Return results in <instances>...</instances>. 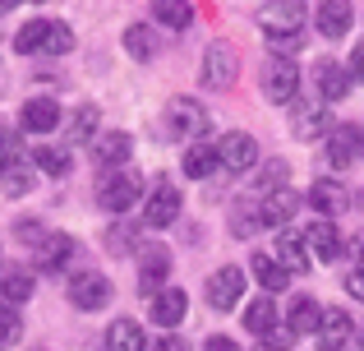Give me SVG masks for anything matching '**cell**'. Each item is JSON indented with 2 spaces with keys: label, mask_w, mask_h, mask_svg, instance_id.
I'll list each match as a JSON object with an SVG mask.
<instances>
[{
  "label": "cell",
  "mask_w": 364,
  "mask_h": 351,
  "mask_svg": "<svg viewBox=\"0 0 364 351\" xmlns=\"http://www.w3.org/2000/svg\"><path fill=\"white\" fill-rule=\"evenodd\" d=\"M65 291H70V305H79V310H102V305H111V282L102 278V273H74Z\"/></svg>",
  "instance_id": "ba28073f"
},
{
  "label": "cell",
  "mask_w": 364,
  "mask_h": 351,
  "mask_svg": "<svg viewBox=\"0 0 364 351\" xmlns=\"http://www.w3.org/2000/svg\"><path fill=\"white\" fill-rule=\"evenodd\" d=\"M18 125H23L28 135H51V130L60 125V102H51V98L23 102V116H18Z\"/></svg>",
  "instance_id": "e0dca14e"
},
{
  "label": "cell",
  "mask_w": 364,
  "mask_h": 351,
  "mask_svg": "<svg viewBox=\"0 0 364 351\" xmlns=\"http://www.w3.org/2000/svg\"><path fill=\"white\" fill-rule=\"evenodd\" d=\"M79 254V241L74 236H65V231H46V241L37 245V268L42 273H60L65 263Z\"/></svg>",
  "instance_id": "4fadbf2b"
},
{
  "label": "cell",
  "mask_w": 364,
  "mask_h": 351,
  "mask_svg": "<svg viewBox=\"0 0 364 351\" xmlns=\"http://www.w3.org/2000/svg\"><path fill=\"white\" fill-rule=\"evenodd\" d=\"M107 351H148V337L134 319H116L107 328Z\"/></svg>",
  "instance_id": "484cf974"
},
{
  "label": "cell",
  "mask_w": 364,
  "mask_h": 351,
  "mask_svg": "<svg viewBox=\"0 0 364 351\" xmlns=\"http://www.w3.org/2000/svg\"><path fill=\"white\" fill-rule=\"evenodd\" d=\"M245 296V273L235 268V263H226V268H217L213 278H208V305L217 310V315H226V310H235Z\"/></svg>",
  "instance_id": "8992f818"
},
{
  "label": "cell",
  "mask_w": 364,
  "mask_h": 351,
  "mask_svg": "<svg viewBox=\"0 0 364 351\" xmlns=\"http://www.w3.org/2000/svg\"><path fill=\"white\" fill-rule=\"evenodd\" d=\"M263 98L277 102V107H291V102H300V65L272 56V61L263 65Z\"/></svg>",
  "instance_id": "7a4b0ae2"
},
{
  "label": "cell",
  "mask_w": 364,
  "mask_h": 351,
  "mask_svg": "<svg viewBox=\"0 0 364 351\" xmlns=\"http://www.w3.org/2000/svg\"><path fill=\"white\" fill-rule=\"evenodd\" d=\"M0 189H5L9 199L28 194V189H33V167H28V162H9L5 172H0Z\"/></svg>",
  "instance_id": "d6a6232c"
},
{
  "label": "cell",
  "mask_w": 364,
  "mask_h": 351,
  "mask_svg": "<svg viewBox=\"0 0 364 351\" xmlns=\"http://www.w3.org/2000/svg\"><path fill=\"white\" fill-rule=\"evenodd\" d=\"M295 208H300V194H295L291 185L286 189H277V194H267L263 204H258V213H263V226H291V217H295Z\"/></svg>",
  "instance_id": "ffe728a7"
},
{
  "label": "cell",
  "mask_w": 364,
  "mask_h": 351,
  "mask_svg": "<svg viewBox=\"0 0 364 351\" xmlns=\"http://www.w3.org/2000/svg\"><path fill=\"white\" fill-rule=\"evenodd\" d=\"M346 291H350L355 300H364V263H360V268H355V273L346 278Z\"/></svg>",
  "instance_id": "bcb514c9"
},
{
  "label": "cell",
  "mask_w": 364,
  "mask_h": 351,
  "mask_svg": "<svg viewBox=\"0 0 364 351\" xmlns=\"http://www.w3.org/2000/svg\"><path fill=\"white\" fill-rule=\"evenodd\" d=\"M18 241H28V245H33V250H37V245H42L46 241V231H42V226H37V222H18Z\"/></svg>",
  "instance_id": "7bdbcfd3"
},
{
  "label": "cell",
  "mask_w": 364,
  "mask_h": 351,
  "mask_svg": "<svg viewBox=\"0 0 364 351\" xmlns=\"http://www.w3.org/2000/svg\"><path fill=\"white\" fill-rule=\"evenodd\" d=\"M240 79V51L231 42H213L203 51V83L208 88H231Z\"/></svg>",
  "instance_id": "277c9868"
},
{
  "label": "cell",
  "mask_w": 364,
  "mask_h": 351,
  "mask_svg": "<svg viewBox=\"0 0 364 351\" xmlns=\"http://www.w3.org/2000/svg\"><path fill=\"white\" fill-rule=\"evenodd\" d=\"M46 23H51V19H33V23H23V28H18V37H14V51H18V56H33V51H42Z\"/></svg>",
  "instance_id": "e575fe53"
},
{
  "label": "cell",
  "mask_w": 364,
  "mask_h": 351,
  "mask_svg": "<svg viewBox=\"0 0 364 351\" xmlns=\"http://www.w3.org/2000/svg\"><path fill=\"white\" fill-rule=\"evenodd\" d=\"M124 51H129L134 61H152V56H157V33H152L148 23L124 28Z\"/></svg>",
  "instance_id": "4dcf8cb0"
},
{
  "label": "cell",
  "mask_w": 364,
  "mask_h": 351,
  "mask_svg": "<svg viewBox=\"0 0 364 351\" xmlns=\"http://www.w3.org/2000/svg\"><path fill=\"white\" fill-rule=\"evenodd\" d=\"M134 153V139L124 135V130H107V135L92 139V157H97V167H124Z\"/></svg>",
  "instance_id": "ac0fdd59"
},
{
  "label": "cell",
  "mask_w": 364,
  "mask_h": 351,
  "mask_svg": "<svg viewBox=\"0 0 364 351\" xmlns=\"http://www.w3.org/2000/svg\"><path fill=\"white\" fill-rule=\"evenodd\" d=\"M291 347H295V333H291V324L282 319V324L263 337V351H291Z\"/></svg>",
  "instance_id": "ab89813d"
},
{
  "label": "cell",
  "mask_w": 364,
  "mask_h": 351,
  "mask_svg": "<svg viewBox=\"0 0 364 351\" xmlns=\"http://www.w3.org/2000/svg\"><path fill=\"white\" fill-rule=\"evenodd\" d=\"M355 342V324H350L346 310H323L318 324V351H346Z\"/></svg>",
  "instance_id": "8fae6325"
},
{
  "label": "cell",
  "mask_w": 364,
  "mask_h": 351,
  "mask_svg": "<svg viewBox=\"0 0 364 351\" xmlns=\"http://www.w3.org/2000/svg\"><path fill=\"white\" fill-rule=\"evenodd\" d=\"M217 162H222L226 172H249V167L258 162V144L245 130H231V135L217 139Z\"/></svg>",
  "instance_id": "9c48e42d"
},
{
  "label": "cell",
  "mask_w": 364,
  "mask_h": 351,
  "mask_svg": "<svg viewBox=\"0 0 364 351\" xmlns=\"http://www.w3.org/2000/svg\"><path fill=\"white\" fill-rule=\"evenodd\" d=\"M107 245H111V254L143 250V245H134V231H124V226H111V231H107Z\"/></svg>",
  "instance_id": "60d3db41"
},
{
  "label": "cell",
  "mask_w": 364,
  "mask_h": 351,
  "mask_svg": "<svg viewBox=\"0 0 364 351\" xmlns=\"http://www.w3.org/2000/svg\"><path fill=\"white\" fill-rule=\"evenodd\" d=\"M309 208L323 213L318 222H332L337 213H346V189H341V180H332V176L314 180V185H309Z\"/></svg>",
  "instance_id": "7c38bea8"
},
{
  "label": "cell",
  "mask_w": 364,
  "mask_h": 351,
  "mask_svg": "<svg viewBox=\"0 0 364 351\" xmlns=\"http://www.w3.org/2000/svg\"><path fill=\"white\" fill-rule=\"evenodd\" d=\"M28 296H33V273H28V268H9V273H0V310L23 305Z\"/></svg>",
  "instance_id": "603a6c76"
},
{
  "label": "cell",
  "mask_w": 364,
  "mask_h": 351,
  "mask_svg": "<svg viewBox=\"0 0 364 351\" xmlns=\"http://www.w3.org/2000/svg\"><path fill=\"white\" fill-rule=\"evenodd\" d=\"M258 226H263V213H258V208H235V217H231V231L235 236H254L258 231Z\"/></svg>",
  "instance_id": "74e56055"
},
{
  "label": "cell",
  "mask_w": 364,
  "mask_h": 351,
  "mask_svg": "<svg viewBox=\"0 0 364 351\" xmlns=\"http://www.w3.org/2000/svg\"><path fill=\"white\" fill-rule=\"evenodd\" d=\"M350 351H364V328H360V337H355V342H350Z\"/></svg>",
  "instance_id": "681fc988"
},
{
  "label": "cell",
  "mask_w": 364,
  "mask_h": 351,
  "mask_svg": "<svg viewBox=\"0 0 364 351\" xmlns=\"http://www.w3.org/2000/svg\"><path fill=\"white\" fill-rule=\"evenodd\" d=\"M18 337H23V319H18L14 310H0V351L14 347Z\"/></svg>",
  "instance_id": "f35d334b"
},
{
  "label": "cell",
  "mask_w": 364,
  "mask_h": 351,
  "mask_svg": "<svg viewBox=\"0 0 364 351\" xmlns=\"http://www.w3.org/2000/svg\"><path fill=\"white\" fill-rule=\"evenodd\" d=\"M249 268H254L258 287H263L267 296H277V291H286V278H291V273H286L282 263L272 259V254H254V259H249Z\"/></svg>",
  "instance_id": "4316f807"
},
{
  "label": "cell",
  "mask_w": 364,
  "mask_h": 351,
  "mask_svg": "<svg viewBox=\"0 0 364 351\" xmlns=\"http://www.w3.org/2000/svg\"><path fill=\"white\" fill-rule=\"evenodd\" d=\"M9 162H18V139H14V130L0 125V172H5Z\"/></svg>",
  "instance_id": "b9f144b4"
},
{
  "label": "cell",
  "mask_w": 364,
  "mask_h": 351,
  "mask_svg": "<svg viewBox=\"0 0 364 351\" xmlns=\"http://www.w3.org/2000/svg\"><path fill=\"white\" fill-rule=\"evenodd\" d=\"M217 167H222V162H217V144H213V139H203V144H189V148H185V176L208 180Z\"/></svg>",
  "instance_id": "d4e9b609"
},
{
  "label": "cell",
  "mask_w": 364,
  "mask_h": 351,
  "mask_svg": "<svg viewBox=\"0 0 364 351\" xmlns=\"http://www.w3.org/2000/svg\"><path fill=\"white\" fill-rule=\"evenodd\" d=\"M180 208H185V199H180V189L161 180V185H157V189L148 194V204H143V222H148V226H171V222L180 217Z\"/></svg>",
  "instance_id": "30bf717a"
},
{
  "label": "cell",
  "mask_w": 364,
  "mask_h": 351,
  "mask_svg": "<svg viewBox=\"0 0 364 351\" xmlns=\"http://www.w3.org/2000/svg\"><path fill=\"white\" fill-rule=\"evenodd\" d=\"M350 250H355V259L364 263V236H355V241H350Z\"/></svg>",
  "instance_id": "c3c4849f"
},
{
  "label": "cell",
  "mask_w": 364,
  "mask_h": 351,
  "mask_svg": "<svg viewBox=\"0 0 364 351\" xmlns=\"http://www.w3.org/2000/svg\"><path fill=\"white\" fill-rule=\"evenodd\" d=\"M203 351H240V342H231V337H208Z\"/></svg>",
  "instance_id": "7dc6e473"
},
{
  "label": "cell",
  "mask_w": 364,
  "mask_h": 351,
  "mask_svg": "<svg viewBox=\"0 0 364 351\" xmlns=\"http://www.w3.org/2000/svg\"><path fill=\"white\" fill-rule=\"evenodd\" d=\"M166 278H171V250L166 245H143L139 250V291L157 296V291H166Z\"/></svg>",
  "instance_id": "52a82bcc"
},
{
  "label": "cell",
  "mask_w": 364,
  "mask_h": 351,
  "mask_svg": "<svg viewBox=\"0 0 364 351\" xmlns=\"http://www.w3.org/2000/svg\"><path fill=\"white\" fill-rule=\"evenodd\" d=\"M277 263H282L291 278H300V273H309V250H304V236H295V231H282L277 236Z\"/></svg>",
  "instance_id": "44dd1931"
},
{
  "label": "cell",
  "mask_w": 364,
  "mask_h": 351,
  "mask_svg": "<svg viewBox=\"0 0 364 351\" xmlns=\"http://www.w3.org/2000/svg\"><path fill=\"white\" fill-rule=\"evenodd\" d=\"M286 324H291L295 337H300V333H314V337H318V324H323L318 300H314V296H295V300H291V315H286Z\"/></svg>",
  "instance_id": "cb8c5ba5"
},
{
  "label": "cell",
  "mask_w": 364,
  "mask_h": 351,
  "mask_svg": "<svg viewBox=\"0 0 364 351\" xmlns=\"http://www.w3.org/2000/svg\"><path fill=\"white\" fill-rule=\"evenodd\" d=\"M42 51H46V56H65V51H74V33H70V23L51 19V23H46V37H42Z\"/></svg>",
  "instance_id": "836d02e7"
},
{
  "label": "cell",
  "mask_w": 364,
  "mask_h": 351,
  "mask_svg": "<svg viewBox=\"0 0 364 351\" xmlns=\"http://www.w3.org/2000/svg\"><path fill=\"white\" fill-rule=\"evenodd\" d=\"M166 120H171V130H176V139H194V144H203L208 125H213L208 107H203V102H194V98H171Z\"/></svg>",
  "instance_id": "3957f363"
},
{
  "label": "cell",
  "mask_w": 364,
  "mask_h": 351,
  "mask_svg": "<svg viewBox=\"0 0 364 351\" xmlns=\"http://www.w3.org/2000/svg\"><path fill=\"white\" fill-rule=\"evenodd\" d=\"M323 130H328V107L323 102L295 107V139H323Z\"/></svg>",
  "instance_id": "83f0119b"
},
{
  "label": "cell",
  "mask_w": 364,
  "mask_h": 351,
  "mask_svg": "<svg viewBox=\"0 0 364 351\" xmlns=\"http://www.w3.org/2000/svg\"><path fill=\"white\" fill-rule=\"evenodd\" d=\"M185 310H189V296H185L180 287H166V291H157V296H152L148 319H152V324H161V328L171 333L176 324H185Z\"/></svg>",
  "instance_id": "2e32d148"
},
{
  "label": "cell",
  "mask_w": 364,
  "mask_h": 351,
  "mask_svg": "<svg viewBox=\"0 0 364 351\" xmlns=\"http://www.w3.org/2000/svg\"><path fill=\"white\" fill-rule=\"evenodd\" d=\"M350 83H364V42H355L350 51Z\"/></svg>",
  "instance_id": "ee69618b"
},
{
  "label": "cell",
  "mask_w": 364,
  "mask_h": 351,
  "mask_svg": "<svg viewBox=\"0 0 364 351\" xmlns=\"http://www.w3.org/2000/svg\"><path fill=\"white\" fill-rule=\"evenodd\" d=\"M70 139H74V144H92V139H97V107H79V111H74Z\"/></svg>",
  "instance_id": "d590c367"
},
{
  "label": "cell",
  "mask_w": 364,
  "mask_h": 351,
  "mask_svg": "<svg viewBox=\"0 0 364 351\" xmlns=\"http://www.w3.org/2000/svg\"><path fill=\"white\" fill-rule=\"evenodd\" d=\"M152 351H189V342L185 337H176V333H166V337H157V347Z\"/></svg>",
  "instance_id": "f6af8a7d"
},
{
  "label": "cell",
  "mask_w": 364,
  "mask_h": 351,
  "mask_svg": "<svg viewBox=\"0 0 364 351\" xmlns=\"http://www.w3.org/2000/svg\"><path fill=\"white\" fill-rule=\"evenodd\" d=\"M314 19H318L323 37H346V28H350V19H355V9H350L346 0H323V5L314 9Z\"/></svg>",
  "instance_id": "7402d4cb"
},
{
  "label": "cell",
  "mask_w": 364,
  "mask_h": 351,
  "mask_svg": "<svg viewBox=\"0 0 364 351\" xmlns=\"http://www.w3.org/2000/svg\"><path fill=\"white\" fill-rule=\"evenodd\" d=\"M314 83H318V102L332 107V102H341L350 93V70L341 61H323L318 70H314Z\"/></svg>",
  "instance_id": "5bb4252c"
},
{
  "label": "cell",
  "mask_w": 364,
  "mask_h": 351,
  "mask_svg": "<svg viewBox=\"0 0 364 351\" xmlns=\"http://www.w3.org/2000/svg\"><path fill=\"white\" fill-rule=\"evenodd\" d=\"M360 153H364V130L360 125H337V130H332V139H328V162L337 167V172H341V167H350Z\"/></svg>",
  "instance_id": "9a60e30c"
},
{
  "label": "cell",
  "mask_w": 364,
  "mask_h": 351,
  "mask_svg": "<svg viewBox=\"0 0 364 351\" xmlns=\"http://www.w3.org/2000/svg\"><path fill=\"white\" fill-rule=\"evenodd\" d=\"M97 204L107 208V213H129L134 204H139V176L129 172H111L97 180Z\"/></svg>",
  "instance_id": "5b68a950"
},
{
  "label": "cell",
  "mask_w": 364,
  "mask_h": 351,
  "mask_svg": "<svg viewBox=\"0 0 364 351\" xmlns=\"http://www.w3.org/2000/svg\"><path fill=\"white\" fill-rule=\"evenodd\" d=\"M341 231L332 222H314L309 231H304V250H309V259H323V263H332L341 254Z\"/></svg>",
  "instance_id": "d6986e66"
},
{
  "label": "cell",
  "mask_w": 364,
  "mask_h": 351,
  "mask_svg": "<svg viewBox=\"0 0 364 351\" xmlns=\"http://www.w3.org/2000/svg\"><path fill=\"white\" fill-rule=\"evenodd\" d=\"M277 324H282V319H277V305H272V296H258V300H249V305H245V328H249V333L267 337Z\"/></svg>",
  "instance_id": "f1b7e54d"
},
{
  "label": "cell",
  "mask_w": 364,
  "mask_h": 351,
  "mask_svg": "<svg viewBox=\"0 0 364 351\" xmlns=\"http://www.w3.org/2000/svg\"><path fill=\"white\" fill-rule=\"evenodd\" d=\"M152 19H157L161 28H189L194 23V5H189V0H157V5H152Z\"/></svg>",
  "instance_id": "f546056e"
},
{
  "label": "cell",
  "mask_w": 364,
  "mask_h": 351,
  "mask_svg": "<svg viewBox=\"0 0 364 351\" xmlns=\"http://www.w3.org/2000/svg\"><path fill=\"white\" fill-rule=\"evenodd\" d=\"M33 351H46V347H33Z\"/></svg>",
  "instance_id": "f907efd6"
},
{
  "label": "cell",
  "mask_w": 364,
  "mask_h": 351,
  "mask_svg": "<svg viewBox=\"0 0 364 351\" xmlns=\"http://www.w3.org/2000/svg\"><path fill=\"white\" fill-rule=\"evenodd\" d=\"M33 167H37V172H46V176H70L74 157L65 153V148H51V144H42V148L33 153Z\"/></svg>",
  "instance_id": "1f68e13d"
},
{
  "label": "cell",
  "mask_w": 364,
  "mask_h": 351,
  "mask_svg": "<svg viewBox=\"0 0 364 351\" xmlns=\"http://www.w3.org/2000/svg\"><path fill=\"white\" fill-rule=\"evenodd\" d=\"M258 185H263L267 194H277V189H286V185H291V167H286L282 157H272V162L263 167V176H258Z\"/></svg>",
  "instance_id": "8d00e7d4"
},
{
  "label": "cell",
  "mask_w": 364,
  "mask_h": 351,
  "mask_svg": "<svg viewBox=\"0 0 364 351\" xmlns=\"http://www.w3.org/2000/svg\"><path fill=\"white\" fill-rule=\"evenodd\" d=\"M300 19H304L300 0H277V5L258 9V23H263L267 42H272L277 51H295V46L304 42V37H300Z\"/></svg>",
  "instance_id": "6da1fadb"
}]
</instances>
